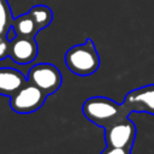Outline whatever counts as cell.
Wrapping results in <instances>:
<instances>
[{"label":"cell","mask_w":154,"mask_h":154,"mask_svg":"<svg viewBox=\"0 0 154 154\" xmlns=\"http://www.w3.org/2000/svg\"><path fill=\"white\" fill-rule=\"evenodd\" d=\"M10 57V40L4 35L0 41V60Z\"/></svg>","instance_id":"7c38bea8"},{"label":"cell","mask_w":154,"mask_h":154,"mask_svg":"<svg viewBox=\"0 0 154 154\" xmlns=\"http://www.w3.org/2000/svg\"><path fill=\"white\" fill-rule=\"evenodd\" d=\"M13 18H12V13L11 10L7 5L6 0H0V32L2 35L6 34L7 29L12 25Z\"/></svg>","instance_id":"8fae6325"},{"label":"cell","mask_w":154,"mask_h":154,"mask_svg":"<svg viewBox=\"0 0 154 154\" xmlns=\"http://www.w3.org/2000/svg\"><path fill=\"white\" fill-rule=\"evenodd\" d=\"M82 112L84 117L100 128H108L128 118L129 111L122 103H118L105 96H93L83 102Z\"/></svg>","instance_id":"6da1fadb"},{"label":"cell","mask_w":154,"mask_h":154,"mask_svg":"<svg viewBox=\"0 0 154 154\" xmlns=\"http://www.w3.org/2000/svg\"><path fill=\"white\" fill-rule=\"evenodd\" d=\"M12 26L14 28L17 35H19V36L35 37V35L40 31L36 26V23H35L34 18L30 16L29 12L17 17V18H13Z\"/></svg>","instance_id":"9c48e42d"},{"label":"cell","mask_w":154,"mask_h":154,"mask_svg":"<svg viewBox=\"0 0 154 154\" xmlns=\"http://www.w3.org/2000/svg\"><path fill=\"white\" fill-rule=\"evenodd\" d=\"M123 105L129 112H147L154 116V84L129 91Z\"/></svg>","instance_id":"8992f818"},{"label":"cell","mask_w":154,"mask_h":154,"mask_svg":"<svg viewBox=\"0 0 154 154\" xmlns=\"http://www.w3.org/2000/svg\"><path fill=\"white\" fill-rule=\"evenodd\" d=\"M28 81L38 87L43 93L51 95L55 93L63 83V76L58 67L49 63L34 65L28 72Z\"/></svg>","instance_id":"277c9868"},{"label":"cell","mask_w":154,"mask_h":154,"mask_svg":"<svg viewBox=\"0 0 154 154\" xmlns=\"http://www.w3.org/2000/svg\"><path fill=\"white\" fill-rule=\"evenodd\" d=\"M101 154H131V149L128 148H117V147H106Z\"/></svg>","instance_id":"4fadbf2b"},{"label":"cell","mask_w":154,"mask_h":154,"mask_svg":"<svg viewBox=\"0 0 154 154\" xmlns=\"http://www.w3.org/2000/svg\"><path fill=\"white\" fill-rule=\"evenodd\" d=\"M37 43L34 37L17 35L10 41V58L20 65L32 63L37 55Z\"/></svg>","instance_id":"52a82bcc"},{"label":"cell","mask_w":154,"mask_h":154,"mask_svg":"<svg viewBox=\"0 0 154 154\" xmlns=\"http://www.w3.org/2000/svg\"><path fill=\"white\" fill-rule=\"evenodd\" d=\"M5 36L10 40V41H12L16 36H17V32H16V30H14V28L11 25L8 29H7V31H6V34H5Z\"/></svg>","instance_id":"5bb4252c"},{"label":"cell","mask_w":154,"mask_h":154,"mask_svg":"<svg viewBox=\"0 0 154 154\" xmlns=\"http://www.w3.org/2000/svg\"><path fill=\"white\" fill-rule=\"evenodd\" d=\"M26 82L28 79L18 70L11 67H0V95L11 97Z\"/></svg>","instance_id":"ba28073f"},{"label":"cell","mask_w":154,"mask_h":154,"mask_svg":"<svg viewBox=\"0 0 154 154\" xmlns=\"http://www.w3.org/2000/svg\"><path fill=\"white\" fill-rule=\"evenodd\" d=\"M46 97V93L28 81L16 94L10 97V106L17 113H32L43 106Z\"/></svg>","instance_id":"3957f363"},{"label":"cell","mask_w":154,"mask_h":154,"mask_svg":"<svg viewBox=\"0 0 154 154\" xmlns=\"http://www.w3.org/2000/svg\"><path fill=\"white\" fill-rule=\"evenodd\" d=\"M135 137L136 126L129 118L105 129V141L108 147L131 149Z\"/></svg>","instance_id":"5b68a950"},{"label":"cell","mask_w":154,"mask_h":154,"mask_svg":"<svg viewBox=\"0 0 154 154\" xmlns=\"http://www.w3.org/2000/svg\"><path fill=\"white\" fill-rule=\"evenodd\" d=\"M67 69L78 76H89L97 71L100 66V57L94 42L87 38L84 43L69 48L64 57Z\"/></svg>","instance_id":"7a4b0ae2"},{"label":"cell","mask_w":154,"mask_h":154,"mask_svg":"<svg viewBox=\"0 0 154 154\" xmlns=\"http://www.w3.org/2000/svg\"><path fill=\"white\" fill-rule=\"evenodd\" d=\"M29 13L34 18L38 30H42V29L47 28L53 20L52 10L48 6H45V5H36V6L31 7Z\"/></svg>","instance_id":"30bf717a"},{"label":"cell","mask_w":154,"mask_h":154,"mask_svg":"<svg viewBox=\"0 0 154 154\" xmlns=\"http://www.w3.org/2000/svg\"><path fill=\"white\" fill-rule=\"evenodd\" d=\"M2 36H4V35H2L1 32H0V41H1V38H2Z\"/></svg>","instance_id":"9a60e30c"}]
</instances>
